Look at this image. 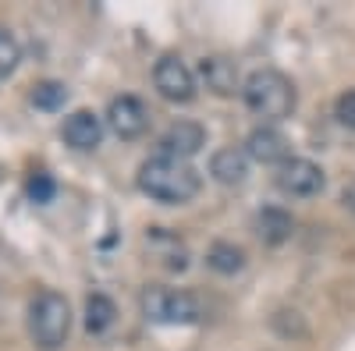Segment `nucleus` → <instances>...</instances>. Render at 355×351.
<instances>
[{
  "label": "nucleus",
  "mask_w": 355,
  "mask_h": 351,
  "mask_svg": "<svg viewBox=\"0 0 355 351\" xmlns=\"http://www.w3.org/2000/svg\"><path fill=\"white\" fill-rule=\"evenodd\" d=\"M139 192L150 195L164 206H182V202L196 199L202 188V174L185 163V160H171V156H150L139 167V178H135Z\"/></svg>",
  "instance_id": "1"
},
{
  "label": "nucleus",
  "mask_w": 355,
  "mask_h": 351,
  "mask_svg": "<svg viewBox=\"0 0 355 351\" xmlns=\"http://www.w3.org/2000/svg\"><path fill=\"white\" fill-rule=\"evenodd\" d=\"M242 100L245 107L263 117V121H284V117L295 114V103H299V93H295V82L274 68L252 71L242 85Z\"/></svg>",
  "instance_id": "2"
},
{
  "label": "nucleus",
  "mask_w": 355,
  "mask_h": 351,
  "mask_svg": "<svg viewBox=\"0 0 355 351\" xmlns=\"http://www.w3.org/2000/svg\"><path fill=\"white\" fill-rule=\"evenodd\" d=\"M71 334V305L61 291H40V295L28 302V337L40 351H57L64 348Z\"/></svg>",
  "instance_id": "3"
},
{
  "label": "nucleus",
  "mask_w": 355,
  "mask_h": 351,
  "mask_svg": "<svg viewBox=\"0 0 355 351\" xmlns=\"http://www.w3.org/2000/svg\"><path fill=\"white\" fill-rule=\"evenodd\" d=\"M142 316L160 327H192L202 319V305L185 287L150 284L142 291Z\"/></svg>",
  "instance_id": "4"
},
{
  "label": "nucleus",
  "mask_w": 355,
  "mask_h": 351,
  "mask_svg": "<svg viewBox=\"0 0 355 351\" xmlns=\"http://www.w3.org/2000/svg\"><path fill=\"white\" fill-rule=\"evenodd\" d=\"M153 85L167 103H192L196 100V75L174 53H164L153 68Z\"/></svg>",
  "instance_id": "5"
},
{
  "label": "nucleus",
  "mask_w": 355,
  "mask_h": 351,
  "mask_svg": "<svg viewBox=\"0 0 355 351\" xmlns=\"http://www.w3.org/2000/svg\"><path fill=\"white\" fill-rule=\"evenodd\" d=\"M150 121H153L150 107H146L139 96H114L110 107H107V125H110V132H114L117 138H125V142L146 135V132H150Z\"/></svg>",
  "instance_id": "6"
},
{
  "label": "nucleus",
  "mask_w": 355,
  "mask_h": 351,
  "mask_svg": "<svg viewBox=\"0 0 355 351\" xmlns=\"http://www.w3.org/2000/svg\"><path fill=\"white\" fill-rule=\"evenodd\" d=\"M323 185H327V178H323V170L313 160L291 156L288 163L277 167V188L291 199H313L323 192Z\"/></svg>",
  "instance_id": "7"
},
{
  "label": "nucleus",
  "mask_w": 355,
  "mask_h": 351,
  "mask_svg": "<svg viewBox=\"0 0 355 351\" xmlns=\"http://www.w3.org/2000/svg\"><path fill=\"white\" fill-rule=\"evenodd\" d=\"M160 156H171V160H185L196 156L202 145H206V128L196 125V121H174L164 135H160Z\"/></svg>",
  "instance_id": "8"
},
{
  "label": "nucleus",
  "mask_w": 355,
  "mask_h": 351,
  "mask_svg": "<svg viewBox=\"0 0 355 351\" xmlns=\"http://www.w3.org/2000/svg\"><path fill=\"white\" fill-rule=\"evenodd\" d=\"M245 156L256 160V163H288L291 160V142L274 128V125H263V128H252L249 138H245Z\"/></svg>",
  "instance_id": "9"
},
{
  "label": "nucleus",
  "mask_w": 355,
  "mask_h": 351,
  "mask_svg": "<svg viewBox=\"0 0 355 351\" xmlns=\"http://www.w3.org/2000/svg\"><path fill=\"white\" fill-rule=\"evenodd\" d=\"M61 135H64V142L71 145V150L89 153V150H96L100 138H103V121H100L93 110H75V114L64 117Z\"/></svg>",
  "instance_id": "10"
},
{
  "label": "nucleus",
  "mask_w": 355,
  "mask_h": 351,
  "mask_svg": "<svg viewBox=\"0 0 355 351\" xmlns=\"http://www.w3.org/2000/svg\"><path fill=\"white\" fill-rule=\"evenodd\" d=\"M199 75H202V82H206V89L217 93V96H234V93H242V85H239V68H234V61H227V57H202Z\"/></svg>",
  "instance_id": "11"
},
{
  "label": "nucleus",
  "mask_w": 355,
  "mask_h": 351,
  "mask_svg": "<svg viewBox=\"0 0 355 351\" xmlns=\"http://www.w3.org/2000/svg\"><path fill=\"white\" fill-rule=\"evenodd\" d=\"M210 174L220 185H242L249 174V156L245 150H217L210 156Z\"/></svg>",
  "instance_id": "12"
},
{
  "label": "nucleus",
  "mask_w": 355,
  "mask_h": 351,
  "mask_svg": "<svg viewBox=\"0 0 355 351\" xmlns=\"http://www.w3.org/2000/svg\"><path fill=\"white\" fill-rule=\"evenodd\" d=\"M256 231H259V238H263L266 245H284V242L291 238V231H295V220H291V213L281 210V206H266V210H259V217H256Z\"/></svg>",
  "instance_id": "13"
},
{
  "label": "nucleus",
  "mask_w": 355,
  "mask_h": 351,
  "mask_svg": "<svg viewBox=\"0 0 355 351\" xmlns=\"http://www.w3.org/2000/svg\"><path fill=\"white\" fill-rule=\"evenodd\" d=\"M146 242H150V249L164 259V267L167 270H185L189 267V252H185V245H182V238H174V234H167L164 227H153L150 234H146Z\"/></svg>",
  "instance_id": "14"
},
{
  "label": "nucleus",
  "mask_w": 355,
  "mask_h": 351,
  "mask_svg": "<svg viewBox=\"0 0 355 351\" xmlns=\"http://www.w3.org/2000/svg\"><path fill=\"white\" fill-rule=\"evenodd\" d=\"M114 323H117V305L103 295V291H93V295L85 298V330L93 337H103Z\"/></svg>",
  "instance_id": "15"
},
{
  "label": "nucleus",
  "mask_w": 355,
  "mask_h": 351,
  "mask_svg": "<svg viewBox=\"0 0 355 351\" xmlns=\"http://www.w3.org/2000/svg\"><path fill=\"white\" fill-rule=\"evenodd\" d=\"M206 267L231 277V273H239L245 267V249H239L234 242H214L210 252H206Z\"/></svg>",
  "instance_id": "16"
},
{
  "label": "nucleus",
  "mask_w": 355,
  "mask_h": 351,
  "mask_svg": "<svg viewBox=\"0 0 355 351\" xmlns=\"http://www.w3.org/2000/svg\"><path fill=\"white\" fill-rule=\"evenodd\" d=\"M64 100H68V85H64V82H57V78L36 82L33 103H36L40 110H57V107H64Z\"/></svg>",
  "instance_id": "17"
},
{
  "label": "nucleus",
  "mask_w": 355,
  "mask_h": 351,
  "mask_svg": "<svg viewBox=\"0 0 355 351\" xmlns=\"http://www.w3.org/2000/svg\"><path fill=\"white\" fill-rule=\"evenodd\" d=\"M18 61H21L18 39L8 33V28H0V78H8V75L18 68Z\"/></svg>",
  "instance_id": "18"
},
{
  "label": "nucleus",
  "mask_w": 355,
  "mask_h": 351,
  "mask_svg": "<svg viewBox=\"0 0 355 351\" xmlns=\"http://www.w3.org/2000/svg\"><path fill=\"white\" fill-rule=\"evenodd\" d=\"M25 192H28V199H33V202H50V199L57 195V181L50 178L46 170H36L33 178H28Z\"/></svg>",
  "instance_id": "19"
},
{
  "label": "nucleus",
  "mask_w": 355,
  "mask_h": 351,
  "mask_svg": "<svg viewBox=\"0 0 355 351\" xmlns=\"http://www.w3.org/2000/svg\"><path fill=\"white\" fill-rule=\"evenodd\" d=\"M334 117H338L345 128L355 132V89H348V93L338 96V103H334Z\"/></svg>",
  "instance_id": "20"
}]
</instances>
